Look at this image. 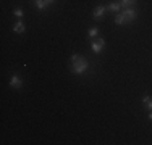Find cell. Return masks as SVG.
Instances as JSON below:
<instances>
[{"instance_id": "cell-8", "label": "cell", "mask_w": 152, "mask_h": 145, "mask_svg": "<svg viewBox=\"0 0 152 145\" xmlns=\"http://www.w3.org/2000/svg\"><path fill=\"white\" fill-rule=\"evenodd\" d=\"M125 23H126V20H125V16H123V13L118 12L117 14H115V24L121 26V24H125Z\"/></svg>"}, {"instance_id": "cell-13", "label": "cell", "mask_w": 152, "mask_h": 145, "mask_svg": "<svg viewBox=\"0 0 152 145\" xmlns=\"http://www.w3.org/2000/svg\"><path fill=\"white\" fill-rule=\"evenodd\" d=\"M144 107H146L149 111H152V99H149V100H147L146 103H144Z\"/></svg>"}, {"instance_id": "cell-10", "label": "cell", "mask_w": 152, "mask_h": 145, "mask_svg": "<svg viewBox=\"0 0 152 145\" xmlns=\"http://www.w3.org/2000/svg\"><path fill=\"white\" fill-rule=\"evenodd\" d=\"M36 2V7H37V10H44L49 3H47V0H34Z\"/></svg>"}, {"instance_id": "cell-12", "label": "cell", "mask_w": 152, "mask_h": 145, "mask_svg": "<svg viewBox=\"0 0 152 145\" xmlns=\"http://www.w3.org/2000/svg\"><path fill=\"white\" fill-rule=\"evenodd\" d=\"M13 13H15V16H18V18H23V14H24V13H23V10H21V8H16Z\"/></svg>"}, {"instance_id": "cell-2", "label": "cell", "mask_w": 152, "mask_h": 145, "mask_svg": "<svg viewBox=\"0 0 152 145\" xmlns=\"http://www.w3.org/2000/svg\"><path fill=\"white\" fill-rule=\"evenodd\" d=\"M121 13H123V16H125L126 23H131V21H134L136 16H137V10L134 8V7H128V8H125Z\"/></svg>"}, {"instance_id": "cell-5", "label": "cell", "mask_w": 152, "mask_h": 145, "mask_svg": "<svg viewBox=\"0 0 152 145\" xmlns=\"http://www.w3.org/2000/svg\"><path fill=\"white\" fill-rule=\"evenodd\" d=\"M105 12H107V7H104V5H100V7H96L94 8V20H102L104 18V14H105Z\"/></svg>"}, {"instance_id": "cell-14", "label": "cell", "mask_w": 152, "mask_h": 145, "mask_svg": "<svg viewBox=\"0 0 152 145\" xmlns=\"http://www.w3.org/2000/svg\"><path fill=\"white\" fill-rule=\"evenodd\" d=\"M149 99H151V97H149V95H144V97H142V103H146V102H147V100H149Z\"/></svg>"}, {"instance_id": "cell-9", "label": "cell", "mask_w": 152, "mask_h": 145, "mask_svg": "<svg viewBox=\"0 0 152 145\" xmlns=\"http://www.w3.org/2000/svg\"><path fill=\"white\" fill-rule=\"evenodd\" d=\"M121 8H128V7H134L136 5V0H121L120 2Z\"/></svg>"}, {"instance_id": "cell-3", "label": "cell", "mask_w": 152, "mask_h": 145, "mask_svg": "<svg viewBox=\"0 0 152 145\" xmlns=\"http://www.w3.org/2000/svg\"><path fill=\"white\" fill-rule=\"evenodd\" d=\"M105 47V41L102 37H96V41L92 42V52L94 53H100Z\"/></svg>"}, {"instance_id": "cell-7", "label": "cell", "mask_w": 152, "mask_h": 145, "mask_svg": "<svg viewBox=\"0 0 152 145\" xmlns=\"http://www.w3.org/2000/svg\"><path fill=\"white\" fill-rule=\"evenodd\" d=\"M120 8H121L120 3H113V2H112V3H108V5H107V10H108V12H112V13H118V12H120Z\"/></svg>"}, {"instance_id": "cell-6", "label": "cell", "mask_w": 152, "mask_h": 145, "mask_svg": "<svg viewBox=\"0 0 152 145\" xmlns=\"http://www.w3.org/2000/svg\"><path fill=\"white\" fill-rule=\"evenodd\" d=\"M24 29H26V28H24V23H23V21H16V23H15V26H13V31H15L16 32V34H23V32H24Z\"/></svg>"}, {"instance_id": "cell-16", "label": "cell", "mask_w": 152, "mask_h": 145, "mask_svg": "<svg viewBox=\"0 0 152 145\" xmlns=\"http://www.w3.org/2000/svg\"><path fill=\"white\" fill-rule=\"evenodd\" d=\"M149 119H151V121H152V111H151V113H149Z\"/></svg>"}, {"instance_id": "cell-15", "label": "cell", "mask_w": 152, "mask_h": 145, "mask_svg": "<svg viewBox=\"0 0 152 145\" xmlns=\"http://www.w3.org/2000/svg\"><path fill=\"white\" fill-rule=\"evenodd\" d=\"M53 2H55V0H47V3H49V5H50V3H53Z\"/></svg>"}, {"instance_id": "cell-1", "label": "cell", "mask_w": 152, "mask_h": 145, "mask_svg": "<svg viewBox=\"0 0 152 145\" xmlns=\"http://www.w3.org/2000/svg\"><path fill=\"white\" fill-rule=\"evenodd\" d=\"M70 61H71L70 70H71V72H75V74H83V72H86L88 68H89V63H88V60H86L84 57L71 55Z\"/></svg>"}, {"instance_id": "cell-4", "label": "cell", "mask_w": 152, "mask_h": 145, "mask_svg": "<svg viewBox=\"0 0 152 145\" xmlns=\"http://www.w3.org/2000/svg\"><path fill=\"white\" fill-rule=\"evenodd\" d=\"M10 87H13V89H21L23 87V81H21V78L18 74H13L10 78Z\"/></svg>"}, {"instance_id": "cell-11", "label": "cell", "mask_w": 152, "mask_h": 145, "mask_svg": "<svg viewBox=\"0 0 152 145\" xmlns=\"http://www.w3.org/2000/svg\"><path fill=\"white\" fill-rule=\"evenodd\" d=\"M97 34H99V29H97V28H91V29H89V32H88V36L91 39H96Z\"/></svg>"}]
</instances>
